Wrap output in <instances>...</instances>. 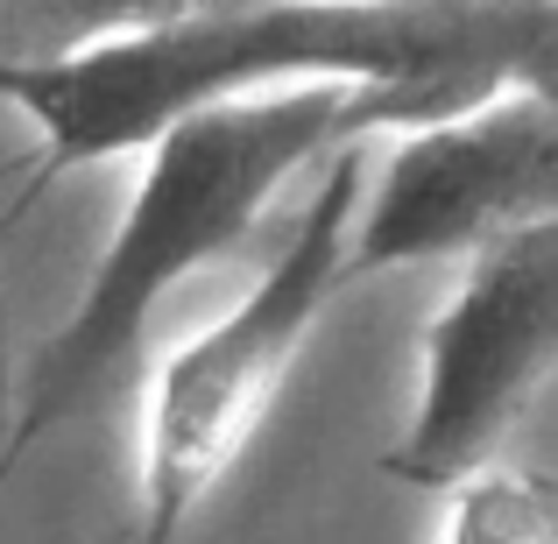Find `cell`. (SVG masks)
Listing matches in <instances>:
<instances>
[{"label":"cell","mask_w":558,"mask_h":544,"mask_svg":"<svg viewBox=\"0 0 558 544\" xmlns=\"http://www.w3.org/2000/svg\"><path fill=\"white\" fill-rule=\"evenodd\" d=\"M558 219V99L495 93L368 156L347 233V283L452 262L517 227Z\"/></svg>","instance_id":"5b68a950"},{"label":"cell","mask_w":558,"mask_h":544,"mask_svg":"<svg viewBox=\"0 0 558 544\" xmlns=\"http://www.w3.org/2000/svg\"><path fill=\"white\" fill-rule=\"evenodd\" d=\"M368 156L375 142L332 156L269 269L213 326H198L149 367L135 424V544H184L205 495L255 446L318 318L347 290V233L368 184Z\"/></svg>","instance_id":"3957f363"},{"label":"cell","mask_w":558,"mask_h":544,"mask_svg":"<svg viewBox=\"0 0 558 544\" xmlns=\"http://www.w3.org/2000/svg\"><path fill=\"white\" fill-rule=\"evenodd\" d=\"M298 85L410 93L432 121L495 93L558 99V0H219L57 57H0V99L36 135L22 198L149 149L198 107Z\"/></svg>","instance_id":"6da1fadb"},{"label":"cell","mask_w":558,"mask_h":544,"mask_svg":"<svg viewBox=\"0 0 558 544\" xmlns=\"http://www.w3.org/2000/svg\"><path fill=\"white\" fill-rule=\"evenodd\" d=\"M438 517V544H558V474L523 460H481L460 474Z\"/></svg>","instance_id":"8992f818"},{"label":"cell","mask_w":558,"mask_h":544,"mask_svg":"<svg viewBox=\"0 0 558 544\" xmlns=\"http://www.w3.org/2000/svg\"><path fill=\"white\" fill-rule=\"evenodd\" d=\"M558 375V219L474 247L417 340V396L381 474L403 488H452L502 452L531 396Z\"/></svg>","instance_id":"277c9868"},{"label":"cell","mask_w":558,"mask_h":544,"mask_svg":"<svg viewBox=\"0 0 558 544\" xmlns=\"http://www.w3.org/2000/svg\"><path fill=\"white\" fill-rule=\"evenodd\" d=\"M403 128H432L410 93L375 85H298V93H247L170 121L149 142L121 198L107 247L93 255L71 312L28 347L22 382L8 403L0 474L50 446L64 424L107 410L142 367L156 312L255 241L283 184L326 170L354 142H381Z\"/></svg>","instance_id":"7a4b0ae2"},{"label":"cell","mask_w":558,"mask_h":544,"mask_svg":"<svg viewBox=\"0 0 558 544\" xmlns=\"http://www.w3.org/2000/svg\"><path fill=\"white\" fill-rule=\"evenodd\" d=\"M198 8H219V0H0V57H57Z\"/></svg>","instance_id":"52a82bcc"}]
</instances>
